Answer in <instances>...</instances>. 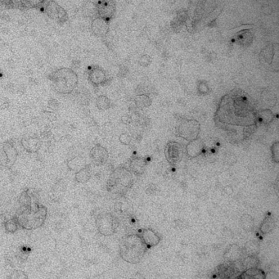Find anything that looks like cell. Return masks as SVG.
I'll use <instances>...</instances> for the list:
<instances>
[{
	"label": "cell",
	"instance_id": "25",
	"mask_svg": "<svg viewBox=\"0 0 279 279\" xmlns=\"http://www.w3.org/2000/svg\"><path fill=\"white\" fill-rule=\"evenodd\" d=\"M240 277L242 279H264L265 275L262 270H257L256 268H250L246 270Z\"/></svg>",
	"mask_w": 279,
	"mask_h": 279
},
{
	"label": "cell",
	"instance_id": "4",
	"mask_svg": "<svg viewBox=\"0 0 279 279\" xmlns=\"http://www.w3.org/2000/svg\"><path fill=\"white\" fill-rule=\"evenodd\" d=\"M53 83L54 90L60 94H70L77 88L79 78L72 69L62 68L54 70L48 75Z\"/></svg>",
	"mask_w": 279,
	"mask_h": 279
},
{
	"label": "cell",
	"instance_id": "26",
	"mask_svg": "<svg viewBox=\"0 0 279 279\" xmlns=\"http://www.w3.org/2000/svg\"><path fill=\"white\" fill-rule=\"evenodd\" d=\"M261 100L268 107H274L277 103V98L275 97V93L268 90L264 91L261 94Z\"/></svg>",
	"mask_w": 279,
	"mask_h": 279
},
{
	"label": "cell",
	"instance_id": "39",
	"mask_svg": "<svg viewBox=\"0 0 279 279\" xmlns=\"http://www.w3.org/2000/svg\"><path fill=\"white\" fill-rule=\"evenodd\" d=\"M9 107V100L7 98H0V109H6Z\"/></svg>",
	"mask_w": 279,
	"mask_h": 279
},
{
	"label": "cell",
	"instance_id": "10",
	"mask_svg": "<svg viewBox=\"0 0 279 279\" xmlns=\"http://www.w3.org/2000/svg\"><path fill=\"white\" fill-rule=\"evenodd\" d=\"M165 158L171 165H175L181 161L183 148L179 142H168L165 149Z\"/></svg>",
	"mask_w": 279,
	"mask_h": 279
},
{
	"label": "cell",
	"instance_id": "6",
	"mask_svg": "<svg viewBox=\"0 0 279 279\" xmlns=\"http://www.w3.org/2000/svg\"><path fill=\"white\" fill-rule=\"evenodd\" d=\"M36 9H40L52 20L57 21L58 23L63 24L68 21V12L63 7L53 0H43L40 1Z\"/></svg>",
	"mask_w": 279,
	"mask_h": 279
},
{
	"label": "cell",
	"instance_id": "29",
	"mask_svg": "<svg viewBox=\"0 0 279 279\" xmlns=\"http://www.w3.org/2000/svg\"><path fill=\"white\" fill-rule=\"evenodd\" d=\"M96 106L101 111H106L111 107V101L106 96H98L96 99Z\"/></svg>",
	"mask_w": 279,
	"mask_h": 279
},
{
	"label": "cell",
	"instance_id": "21",
	"mask_svg": "<svg viewBox=\"0 0 279 279\" xmlns=\"http://www.w3.org/2000/svg\"><path fill=\"white\" fill-rule=\"evenodd\" d=\"M146 163L142 159L136 158L130 161V169L135 175H142L144 172Z\"/></svg>",
	"mask_w": 279,
	"mask_h": 279
},
{
	"label": "cell",
	"instance_id": "11",
	"mask_svg": "<svg viewBox=\"0 0 279 279\" xmlns=\"http://www.w3.org/2000/svg\"><path fill=\"white\" fill-rule=\"evenodd\" d=\"M2 153H3V165L7 167H12L16 162L18 151L15 147L14 143L12 140H8L2 143Z\"/></svg>",
	"mask_w": 279,
	"mask_h": 279
},
{
	"label": "cell",
	"instance_id": "40",
	"mask_svg": "<svg viewBox=\"0 0 279 279\" xmlns=\"http://www.w3.org/2000/svg\"><path fill=\"white\" fill-rule=\"evenodd\" d=\"M1 12H2V10H1V8H0V13H1Z\"/></svg>",
	"mask_w": 279,
	"mask_h": 279
},
{
	"label": "cell",
	"instance_id": "28",
	"mask_svg": "<svg viewBox=\"0 0 279 279\" xmlns=\"http://www.w3.org/2000/svg\"><path fill=\"white\" fill-rule=\"evenodd\" d=\"M241 225L245 231L251 232L254 228V219L249 214H243L241 217Z\"/></svg>",
	"mask_w": 279,
	"mask_h": 279
},
{
	"label": "cell",
	"instance_id": "37",
	"mask_svg": "<svg viewBox=\"0 0 279 279\" xmlns=\"http://www.w3.org/2000/svg\"><path fill=\"white\" fill-rule=\"evenodd\" d=\"M151 61V58H150V57L147 56V55H143V56L140 59V64L142 66V67L147 68V66L150 65Z\"/></svg>",
	"mask_w": 279,
	"mask_h": 279
},
{
	"label": "cell",
	"instance_id": "32",
	"mask_svg": "<svg viewBox=\"0 0 279 279\" xmlns=\"http://www.w3.org/2000/svg\"><path fill=\"white\" fill-rule=\"evenodd\" d=\"M81 161H84V160H82L81 157H77L76 156V157L68 161V167L71 171H78L85 165L84 164H82Z\"/></svg>",
	"mask_w": 279,
	"mask_h": 279
},
{
	"label": "cell",
	"instance_id": "34",
	"mask_svg": "<svg viewBox=\"0 0 279 279\" xmlns=\"http://www.w3.org/2000/svg\"><path fill=\"white\" fill-rule=\"evenodd\" d=\"M279 141L275 142L274 144H273L272 147H271V151H272V157L274 161L276 163L279 162Z\"/></svg>",
	"mask_w": 279,
	"mask_h": 279
},
{
	"label": "cell",
	"instance_id": "31",
	"mask_svg": "<svg viewBox=\"0 0 279 279\" xmlns=\"http://www.w3.org/2000/svg\"><path fill=\"white\" fill-rule=\"evenodd\" d=\"M260 247L257 242L255 241H250L246 244L245 251L248 256H256L259 253Z\"/></svg>",
	"mask_w": 279,
	"mask_h": 279
},
{
	"label": "cell",
	"instance_id": "20",
	"mask_svg": "<svg viewBox=\"0 0 279 279\" xmlns=\"http://www.w3.org/2000/svg\"><path fill=\"white\" fill-rule=\"evenodd\" d=\"M275 44H270V45H267L265 46L262 50H261V58L264 62L268 63V64H271L272 63L273 59H274V57H275Z\"/></svg>",
	"mask_w": 279,
	"mask_h": 279
},
{
	"label": "cell",
	"instance_id": "5",
	"mask_svg": "<svg viewBox=\"0 0 279 279\" xmlns=\"http://www.w3.org/2000/svg\"><path fill=\"white\" fill-rule=\"evenodd\" d=\"M132 184L133 178L131 171L126 167L117 168L112 172L107 181V190L123 194L132 186Z\"/></svg>",
	"mask_w": 279,
	"mask_h": 279
},
{
	"label": "cell",
	"instance_id": "24",
	"mask_svg": "<svg viewBox=\"0 0 279 279\" xmlns=\"http://www.w3.org/2000/svg\"><path fill=\"white\" fill-rule=\"evenodd\" d=\"M3 225H4L5 231L7 233H14L17 232L19 229H21L18 221L15 216L12 217V219L5 221Z\"/></svg>",
	"mask_w": 279,
	"mask_h": 279
},
{
	"label": "cell",
	"instance_id": "17",
	"mask_svg": "<svg viewBox=\"0 0 279 279\" xmlns=\"http://www.w3.org/2000/svg\"><path fill=\"white\" fill-rule=\"evenodd\" d=\"M203 142L199 139L192 140L187 145V154L190 158H194L197 156H200L203 152Z\"/></svg>",
	"mask_w": 279,
	"mask_h": 279
},
{
	"label": "cell",
	"instance_id": "7",
	"mask_svg": "<svg viewBox=\"0 0 279 279\" xmlns=\"http://www.w3.org/2000/svg\"><path fill=\"white\" fill-rule=\"evenodd\" d=\"M119 226L117 218L107 212L98 214L96 219V227L102 235L110 237L117 232Z\"/></svg>",
	"mask_w": 279,
	"mask_h": 279
},
{
	"label": "cell",
	"instance_id": "16",
	"mask_svg": "<svg viewBox=\"0 0 279 279\" xmlns=\"http://www.w3.org/2000/svg\"><path fill=\"white\" fill-rule=\"evenodd\" d=\"M140 237H141L142 242H144V244L147 247H155L156 245L159 244V242H161V237H159L156 232H154L150 228L143 229L140 233Z\"/></svg>",
	"mask_w": 279,
	"mask_h": 279
},
{
	"label": "cell",
	"instance_id": "3",
	"mask_svg": "<svg viewBox=\"0 0 279 279\" xmlns=\"http://www.w3.org/2000/svg\"><path fill=\"white\" fill-rule=\"evenodd\" d=\"M147 251V246L140 235L129 234L122 237L120 242V255L127 263H140Z\"/></svg>",
	"mask_w": 279,
	"mask_h": 279
},
{
	"label": "cell",
	"instance_id": "36",
	"mask_svg": "<svg viewBox=\"0 0 279 279\" xmlns=\"http://www.w3.org/2000/svg\"><path fill=\"white\" fill-rule=\"evenodd\" d=\"M119 140L120 142L124 145H128L131 143V140H132V138H131V135L129 134H122V135L119 138Z\"/></svg>",
	"mask_w": 279,
	"mask_h": 279
},
{
	"label": "cell",
	"instance_id": "27",
	"mask_svg": "<svg viewBox=\"0 0 279 279\" xmlns=\"http://www.w3.org/2000/svg\"><path fill=\"white\" fill-rule=\"evenodd\" d=\"M151 104V99L147 94H138L135 98V105L140 108L147 107Z\"/></svg>",
	"mask_w": 279,
	"mask_h": 279
},
{
	"label": "cell",
	"instance_id": "1",
	"mask_svg": "<svg viewBox=\"0 0 279 279\" xmlns=\"http://www.w3.org/2000/svg\"><path fill=\"white\" fill-rule=\"evenodd\" d=\"M233 92L234 94L226 96L227 100L221 102L217 112L219 121L243 127L256 125V112L247 96Z\"/></svg>",
	"mask_w": 279,
	"mask_h": 279
},
{
	"label": "cell",
	"instance_id": "8",
	"mask_svg": "<svg viewBox=\"0 0 279 279\" xmlns=\"http://www.w3.org/2000/svg\"><path fill=\"white\" fill-rule=\"evenodd\" d=\"M200 131V123L196 120H183L177 128L179 137L189 142L198 139Z\"/></svg>",
	"mask_w": 279,
	"mask_h": 279
},
{
	"label": "cell",
	"instance_id": "22",
	"mask_svg": "<svg viewBox=\"0 0 279 279\" xmlns=\"http://www.w3.org/2000/svg\"><path fill=\"white\" fill-rule=\"evenodd\" d=\"M188 17H189V14L185 10H182L180 12H178L176 17L173 20L172 23H171L173 29L176 30L181 28L183 25L186 22Z\"/></svg>",
	"mask_w": 279,
	"mask_h": 279
},
{
	"label": "cell",
	"instance_id": "9",
	"mask_svg": "<svg viewBox=\"0 0 279 279\" xmlns=\"http://www.w3.org/2000/svg\"><path fill=\"white\" fill-rule=\"evenodd\" d=\"M95 8L98 17L104 19L109 22L110 19L112 18L116 12V2L110 0L98 1L95 2Z\"/></svg>",
	"mask_w": 279,
	"mask_h": 279
},
{
	"label": "cell",
	"instance_id": "30",
	"mask_svg": "<svg viewBox=\"0 0 279 279\" xmlns=\"http://www.w3.org/2000/svg\"><path fill=\"white\" fill-rule=\"evenodd\" d=\"M258 116L261 122L265 125H269L274 121V114L270 109L261 110V112H259Z\"/></svg>",
	"mask_w": 279,
	"mask_h": 279
},
{
	"label": "cell",
	"instance_id": "35",
	"mask_svg": "<svg viewBox=\"0 0 279 279\" xmlns=\"http://www.w3.org/2000/svg\"><path fill=\"white\" fill-rule=\"evenodd\" d=\"M8 279H28V276L21 270H16L8 276Z\"/></svg>",
	"mask_w": 279,
	"mask_h": 279
},
{
	"label": "cell",
	"instance_id": "19",
	"mask_svg": "<svg viewBox=\"0 0 279 279\" xmlns=\"http://www.w3.org/2000/svg\"><path fill=\"white\" fill-rule=\"evenodd\" d=\"M241 256H242V250L237 245L230 246L224 254L225 259H228V261H238Z\"/></svg>",
	"mask_w": 279,
	"mask_h": 279
},
{
	"label": "cell",
	"instance_id": "12",
	"mask_svg": "<svg viewBox=\"0 0 279 279\" xmlns=\"http://www.w3.org/2000/svg\"><path fill=\"white\" fill-rule=\"evenodd\" d=\"M88 79L93 86L98 87L104 85L107 81V74L104 70L99 68L98 66H93L92 68H88Z\"/></svg>",
	"mask_w": 279,
	"mask_h": 279
},
{
	"label": "cell",
	"instance_id": "13",
	"mask_svg": "<svg viewBox=\"0 0 279 279\" xmlns=\"http://www.w3.org/2000/svg\"><path fill=\"white\" fill-rule=\"evenodd\" d=\"M89 156H90L91 161L94 165L100 166L107 163L108 157H109V154L104 147L101 146L100 144H97L91 149Z\"/></svg>",
	"mask_w": 279,
	"mask_h": 279
},
{
	"label": "cell",
	"instance_id": "23",
	"mask_svg": "<svg viewBox=\"0 0 279 279\" xmlns=\"http://www.w3.org/2000/svg\"><path fill=\"white\" fill-rule=\"evenodd\" d=\"M275 219H274L271 215H267L266 218L264 219L262 223H261L260 230H261V233H263V234H267V233H270V232L275 228Z\"/></svg>",
	"mask_w": 279,
	"mask_h": 279
},
{
	"label": "cell",
	"instance_id": "33",
	"mask_svg": "<svg viewBox=\"0 0 279 279\" xmlns=\"http://www.w3.org/2000/svg\"><path fill=\"white\" fill-rule=\"evenodd\" d=\"M19 207H28L32 204V198L28 190L23 191L19 197Z\"/></svg>",
	"mask_w": 279,
	"mask_h": 279
},
{
	"label": "cell",
	"instance_id": "38",
	"mask_svg": "<svg viewBox=\"0 0 279 279\" xmlns=\"http://www.w3.org/2000/svg\"><path fill=\"white\" fill-rule=\"evenodd\" d=\"M198 90L203 94H206V93H208L209 92V88H208L207 83L206 82H201L199 86H198Z\"/></svg>",
	"mask_w": 279,
	"mask_h": 279
},
{
	"label": "cell",
	"instance_id": "14",
	"mask_svg": "<svg viewBox=\"0 0 279 279\" xmlns=\"http://www.w3.org/2000/svg\"><path fill=\"white\" fill-rule=\"evenodd\" d=\"M91 30L97 37H104L109 31V23L101 17H95L91 24Z\"/></svg>",
	"mask_w": 279,
	"mask_h": 279
},
{
	"label": "cell",
	"instance_id": "15",
	"mask_svg": "<svg viewBox=\"0 0 279 279\" xmlns=\"http://www.w3.org/2000/svg\"><path fill=\"white\" fill-rule=\"evenodd\" d=\"M21 144L24 150L28 153H36L41 148V140L37 137H25L21 140Z\"/></svg>",
	"mask_w": 279,
	"mask_h": 279
},
{
	"label": "cell",
	"instance_id": "18",
	"mask_svg": "<svg viewBox=\"0 0 279 279\" xmlns=\"http://www.w3.org/2000/svg\"><path fill=\"white\" fill-rule=\"evenodd\" d=\"M92 177L90 165H85L84 167L76 171L74 174V180L79 184H85L89 181Z\"/></svg>",
	"mask_w": 279,
	"mask_h": 279
},
{
	"label": "cell",
	"instance_id": "2",
	"mask_svg": "<svg viewBox=\"0 0 279 279\" xmlns=\"http://www.w3.org/2000/svg\"><path fill=\"white\" fill-rule=\"evenodd\" d=\"M47 215V207L39 202H34L28 207H19L15 217L21 228L25 230H35L44 225Z\"/></svg>",
	"mask_w": 279,
	"mask_h": 279
}]
</instances>
